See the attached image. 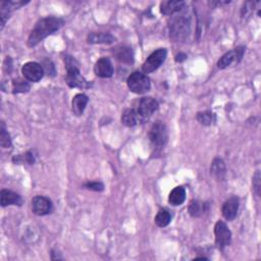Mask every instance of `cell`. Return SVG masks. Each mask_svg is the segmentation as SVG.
Here are the masks:
<instances>
[{
  "instance_id": "cell-1",
  "label": "cell",
  "mask_w": 261,
  "mask_h": 261,
  "mask_svg": "<svg viewBox=\"0 0 261 261\" xmlns=\"http://www.w3.org/2000/svg\"><path fill=\"white\" fill-rule=\"evenodd\" d=\"M62 25H64V20L59 17H49L40 19L29 36L28 45L30 47L36 46L43 39L55 33Z\"/></svg>"
},
{
  "instance_id": "cell-2",
  "label": "cell",
  "mask_w": 261,
  "mask_h": 261,
  "mask_svg": "<svg viewBox=\"0 0 261 261\" xmlns=\"http://www.w3.org/2000/svg\"><path fill=\"white\" fill-rule=\"evenodd\" d=\"M149 140L156 148H162L169 140L168 128L162 122H156L149 132Z\"/></svg>"
},
{
  "instance_id": "cell-3",
  "label": "cell",
  "mask_w": 261,
  "mask_h": 261,
  "mask_svg": "<svg viewBox=\"0 0 261 261\" xmlns=\"http://www.w3.org/2000/svg\"><path fill=\"white\" fill-rule=\"evenodd\" d=\"M129 89L136 94H144L148 92L151 88L149 78L140 71H135L129 77L128 81Z\"/></svg>"
},
{
  "instance_id": "cell-4",
  "label": "cell",
  "mask_w": 261,
  "mask_h": 261,
  "mask_svg": "<svg viewBox=\"0 0 261 261\" xmlns=\"http://www.w3.org/2000/svg\"><path fill=\"white\" fill-rule=\"evenodd\" d=\"M190 17L187 15H182L174 18L171 25V34L175 40L186 38L190 33Z\"/></svg>"
},
{
  "instance_id": "cell-5",
  "label": "cell",
  "mask_w": 261,
  "mask_h": 261,
  "mask_svg": "<svg viewBox=\"0 0 261 261\" xmlns=\"http://www.w3.org/2000/svg\"><path fill=\"white\" fill-rule=\"evenodd\" d=\"M166 54H168V52H166L164 48L156 50L153 53H151L143 65L144 74H150V72L157 70L164 62Z\"/></svg>"
},
{
  "instance_id": "cell-6",
  "label": "cell",
  "mask_w": 261,
  "mask_h": 261,
  "mask_svg": "<svg viewBox=\"0 0 261 261\" xmlns=\"http://www.w3.org/2000/svg\"><path fill=\"white\" fill-rule=\"evenodd\" d=\"M158 103L152 97H144L140 100L138 108L136 109L139 114V118L141 122L148 121L152 114L157 110Z\"/></svg>"
},
{
  "instance_id": "cell-7",
  "label": "cell",
  "mask_w": 261,
  "mask_h": 261,
  "mask_svg": "<svg viewBox=\"0 0 261 261\" xmlns=\"http://www.w3.org/2000/svg\"><path fill=\"white\" fill-rule=\"evenodd\" d=\"M22 74L27 81L37 83L43 78L44 69L38 62L30 61L23 66Z\"/></svg>"
},
{
  "instance_id": "cell-8",
  "label": "cell",
  "mask_w": 261,
  "mask_h": 261,
  "mask_svg": "<svg viewBox=\"0 0 261 261\" xmlns=\"http://www.w3.org/2000/svg\"><path fill=\"white\" fill-rule=\"evenodd\" d=\"M214 234H215V243L219 249H224L225 247L231 244L232 233L224 222L219 221L216 223L214 226Z\"/></svg>"
},
{
  "instance_id": "cell-9",
  "label": "cell",
  "mask_w": 261,
  "mask_h": 261,
  "mask_svg": "<svg viewBox=\"0 0 261 261\" xmlns=\"http://www.w3.org/2000/svg\"><path fill=\"white\" fill-rule=\"evenodd\" d=\"M67 84L70 88H88L90 87L89 82L81 75L79 68H70L67 70L66 76Z\"/></svg>"
},
{
  "instance_id": "cell-10",
  "label": "cell",
  "mask_w": 261,
  "mask_h": 261,
  "mask_svg": "<svg viewBox=\"0 0 261 261\" xmlns=\"http://www.w3.org/2000/svg\"><path fill=\"white\" fill-rule=\"evenodd\" d=\"M245 52V48L244 47H237L234 50H231L226 52V54H224L221 59L218 60L217 62V67L218 69L224 70L226 69L227 67L231 66L234 62H238L242 59L243 55Z\"/></svg>"
},
{
  "instance_id": "cell-11",
  "label": "cell",
  "mask_w": 261,
  "mask_h": 261,
  "mask_svg": "<svg viewBox=\"0 0 261 261\" xmlns=\"http://www.w3.org/2000/svg\"><path fill=\"white\" fill-rule=\"evenodd\" d=\"M32 209L35 214L42 216L51 213L53 205L48 198L44 196H36L32 200Z\"/></svg>"
},
{
  "instance_id": "cell-12",
  "label": "cell",
  "mask_w": 261,
  "mask_h": 261,
  "mask_svg": "<svg viewBox=\"0 0 261 261\" xmlns=\"http://www.w3.org/2000/svg\"><path fill=\"white\" fill-rule=\"evenodd\" d=\"M94 71L97 77L110 78L113 75V66L109 59L100 58L94 67Z\"/></svg>"
},
{
  "instance_id": "cell-13",
  "label": "cell",
  "mask_w": 261,
  "mask_h": 261,
  "mask_svg": "<svg viewBox=\"0 0 261 261\" xmlns=\"http://www.w3.org/2000/svg\"><path fill=\"white\" fill-rule=\"evenodd\" d=\"M27 2L25 1H2L1 2V9H0V18H1V30L5 26L6 20L8 19L10 14L14 9L18 8L20 6L25 5Z\"/></svg>"
},
{
  "instance_id": "cell-14",
  "label": "cell",
  "mask_w": 261,
  "mask_h": 261,
  "mask_svg": "<svg viewBox=\"0 0 261 261\" xmlns=\"http://www.w3.org/2000/svg\"><path fill=\"white\" fill-rule=\"evenodd\" d=\"M0 203H1L2 207L8 206V205L20 206L23 204V199L18 194L13 191L2 190L1 192H0Z\"/></svg>"
},
{
  "instance_id": "cell-15",
  "label": "cell",
  "mask_w": 261,
  "mask_h": 261,
  "mask_svg": "<svg viewBox=\"0 0 261 261\" xmlns=\"http://www.w3.org/2000/svg\"><path fill=\"white\" fill-rule=\"evenodd\" d=\"M239 210V200L236 197L229 198L223 206V215L227 221H233Z\"/></svg>"
},
{
  "instance_id": "cell-16",
  "label": "cell",
  "mask_w": 261,
  "mask_h": 261,
  "mask_svg": "<svg viewBox=\"0 0 261 261\" xmlns=\"http://www.w3.org/2000/svg\"><path fill=\"white\" fill-rule=\"evenodd\" d=\"M184 1H174V0H169V1H163L160 4V13L164 16H173L174 14L180 13L184 8Z\"/></svg>"
},
{
  "instance_id": "cell-17",
  "label": "cell",
  "mask_w": 261,
  "mask_h": 261,
  "mask_svg": "<svg viewBox=\"0 0 261 261\" xmlns=\"http://www.w3.org/2000/svg\"><path fill=\"white\" fill-rule=\"evenodd\" d=\"M88 43L90 44H112L116 41L111 34L109 33H91L87 38Z\"/></svg>"
},
{
  "instance_id": "cell-18",
  "label": "cell",
  "mask_w": 261,
  "mask_h": 261,
  "mask_svg": "<svg viewBox=\"0 0 261 261\" xmlns=\"http://www.w3.org/2000/svg\"><path fill=\"white\" fill-rule=\"evenodd\" d=\"M89 98L85 94H77V95L72 99L71 106H72V111L76 114V116H82L83 112H84L87 104H88Z\"/></svg>"
},
{
  "instance_id": "cell-19",
  "label": "cell",
  "mask_w": 261,
  "mask_h": 261,
  "mask_svg": "<svg viewBox=\"0 0 261 261\" xmlns=\"http://www.w3.org/2000/svg\"><path fill=\"white\" fill-rule=\"evenodd\" d=\"M113 54L120 61L124 64H132L134 61L133 50L127 46H120L113 49Z\"/></svg>"
},
{
  "instance_id": "cell-20",
  "label": "cell",
  "mask_w": 261,
  "mask_h": 261,
  "mask_svg": "<svg viewBox=\"0 0 261 261\" xmlns=\"http://www.w3.org/2000/svg\"><path fill=\"white\" fill-rule=\"evenodd\" d=\"M122 122L126 127H130V128L135 127L136 124H138L139 122H141L137 110L133 109V108H129V109L124 110L122 112Z\"/></svg>"
},
{
  "instance_id": "cell-21",
  "label": "cell",
  "mask_w": 261,
  "mask_h": 261,
  "mask_svg": "<svg viewBox=\"0 0 261 261\" xmlns=\"http://www.w3.org/2000/svg\"><path fill=\"white\" fill-rule=\"evenodd\" d=\"M211 175H213L216 180L222 181L225 179L226 175V164L223 159L221 158H215L212 163H211V168H210Z\"/></svg>"
},
{
  "instance_id": "cell-22",
  "label": "cell",
  "mask_w": 261,
  "mask_h": 261,
  "mask_svg": "<svg viewBox=\"0 0 261 261\" xmlns=\"http://www.w3.org/2000/svg\"><path fill=\"white\" fill-rule=\"evenodd\" d=\"M186 200V191L183 187H175L171 192L169 202L174 206L182 205Z\"/></svg>"
},
{
  "instance_id": "cell-23",
  "label": "cell",
  "mask_w": 261,
  "mask_h": 261,
  "mask_svg": "<svg viewBox=\"0 0 261 261\" xmlns=\"http://www.w3.org/2000/svg\"><path fill=\"white\" fill-rule=\"evenodd\" d=\"M206 203L200 202L198 200H193L189 205V213L193 217H200L206 211Z\"/></svg>"
},
{
  "instance_id": "cell-24",
  "label": "cell",
  "mask_w": 261,
  "mask_h": 261,
  "mask_svg": "<svg viewBox=\"0 0 261 261\" xmlns=\"http://www.w3.org/2000/svg\"><path fill=\"white\" fill-rule=\"evenodd\" d=\"M172 221V215L166 209H160L155 216V224L160 227L169 226Z\"/></svg>"
},
{
  "instance_id": "cell-25",
  "label": "cell",
  "mask_w": 261,
  "mask_h": 261,
  "mask_svg": "<svg viewBox=\"0 0 261 261\" xmlns=\"http://www.w3.org/2000/svg\"><path fill=\"white\" fill-rule=\"evenodd\" d=\"M197 121L199 122L203 126H209L214 121H215V116L214 113L210 111H202L197 113Z\"/></svg>"
},
{
  "instance_id": "cell-26",
  "label": "cell",
  "mask_w": 261,
  "mask_h": 261,
  "mask_svg": "<svg viewBox=\"0 0 261 261\" xmlns=\"http://www.w3.org/2000/svg\"><path fill=\"white\" fill-rule=\"evenodd\" d=\"M0 144L3 148H9L12 146V140H10V136L5 129L4 123H1V129H0Z\"/></svg>"
},
{
  "instance_id": "cell-27",
  "label": "cell",
  "mask_w": 261,
  "mask_h": 261,
  "mask_svg": "<svg viewBox=\"0 0 261 261\" xmlns=\"http://www.w3.org/2000/svg\"><path fill=\"white\" fill-rule=\"evenodd\" d=\"M13 88H14V93H25L29 91L30 85L23 80L16 79L13 82Z\"/></svg>"
},
{
  "instance_id": "cell-28",
  "label": "cell",
  "mask_w": 261,
  "mask_h": 261,
  "mask_svg": "<svg viewBox=\"0 0 261 261\" xmlns=\"http://www.w3.org/2000/svg\"><path fill=\"white\" fill-rule=\"evenodd\" d=\"M85 187L89 190L92 191H96V192H100L104 189V185L102 183L99 182H92V183H88L85 185Z\"/></svg>"
},
{
  "instance_id": "cell-29",
  "label": "cell",
  "mask_w": 261,
  "mask_h": 261,
  "mask_svg": "<svg viewBox=\"0 0 261 261\" xmlns=\"http://www.w3.org/2000/svg\"><path fill=\"white\" fill-rule=\"evenodd\" d=\"M253 189L257 196L260 195V174L257 172L253 176Z\"/></svg>"
},
{
  "instance_id": "cell-30",
  "label": "cell",
  "mask_w": 261,
  "mask_h": 261,
  "mask_svg": "<svg viewBox=\"0 0 261 261\" xmlns=\"http://www.w3.org/2000/svg\"><path fill=\"white\" fill-rule=\"evenodd\" d=\"M186 57H187V56H186V54H184V53H180V54H177V55H176L175 60H176L177 62H179V61H180V62H182L183 60H185V59H186Z\"/></svg>"
}]
</instances>
